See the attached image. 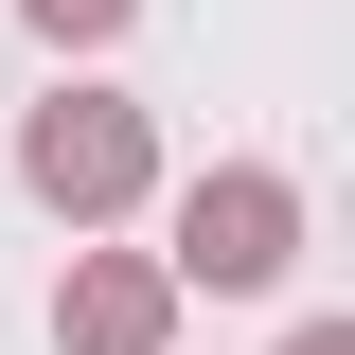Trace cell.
Returning a JSON list of instances; mask_svg holds the SVG:
<instances>
[{
    "instance_id": "obj_1",
    "label": "cell",
    "mask_w": 355,
    "mask_h": 355,
    "mask_svg": "<svg viewBox=\"0 0 355 355\" xmlns=\"http://www.w3.org/2000/svg\"><path fill=\"white\" fill-rule=\"evenodd\" d=\"M36 178L89 214V196H125V178H142V125H125V107H53V125H36Z\"/></svg>"
},
{
    "instance_id": "obj_2",
    "label": "cell",
    "mask_w": 355,
    "mask_h": 355,
    "mask_svg": "<svg viewBox=\"0 0 355 355\" xmlns=\"http://www.w3.org/2000/svg\"><path fill=\"white\" fill-rule=\"evenodd\" d=\"M196 266H214V284H266V266H284V196H266V178L196 196Z\"/></svg>"
},
{
    "instance_id": "obj_3",
    "label": "cell",
    "mask_w": 355,
    "mask_h": 355,
    "mask_svg": "<svg viewBox=\"0 0 355 355\" xmlns=\"http://www.w3.org/2000/svg\"><path fill=\"white\" fill-rule=\"evenodd\" d=\"M36 18H53V36H107V18H125V0H36Z\"/></svg>"
}]
</instances>
